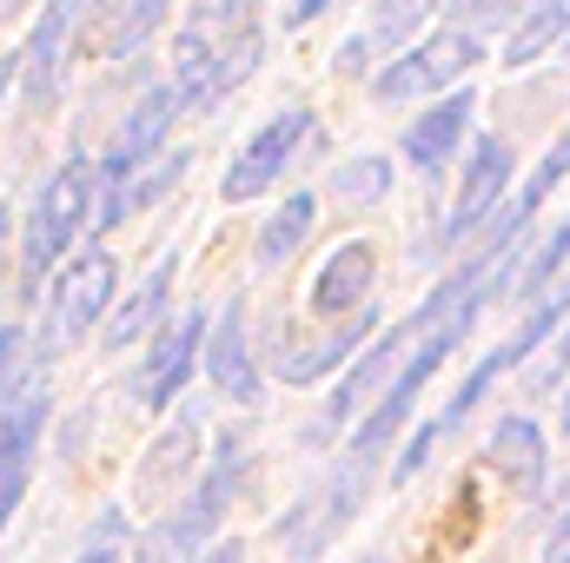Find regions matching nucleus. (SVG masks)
I'll return each instance as SVG.
<instances>
[{
    "mask_svg": "<svg viewBox=\"0 0 570 563\" xmlns=\"http://www.w3.org/2000/svg\"><path fill=\"white\" fill-rule=\"evenodd\" d=\"M365 477H372V464L365 457H345V471H332L298 511H285L279 524V544L292 551L298 563H312L345 524H352V511H358V497H365Z\"/></svg>",
    "mask_w": 570,
    "mask_h": 563,
    "instance_id": "7",
    "label": "nucleus"
},
{
    "mask_svg": "<svg viewBox=\"0 0 570 563\" xmlns=\"http://www.w3.org/2000/svg\"><path fill=\"white\" fill-rule=\"evenodd\" d=\"M511 172H518L511 140H478V146H471V166H464L458 199H451V219H444V253H451V246H464V239L498 213V199L511 192Z\"/></svg>",
    "mask_w": 570,
    "mask_h": 563,
    "instance_id": "10",
    "label": "nucleus"
},
{
    "mask_svg": "<svg viewBox=\"0 0 570 563\" xmlns=\"http://www.w3.org/2000/svg\"><path fill=\"white\" fill-rule=\"evenodd\" d=\"M544 544H570V511L558 517V524H551V537H544Z\"/></svg>",
    "mask_w": 570,
    "mask_h": 563,
    "instance_id": "30",
    "label": "nucleus"
},
{
    "mask_svg": "<svg viewBox=\"0 0 570 563\" xmlns=\"http://www.w3.org/2000/svg\"><path fill=\"white\" fill-rule=\"evenodd\" d=\"M312 113L305 107H285V113H273L253 140L233 152V166H226V179H219V192L233 199V206H246V199H259V192H273L285 179V166L305 152V140H312Z\"/></svg>",
    "mask_w": 570,
    "mask_h": 563,
    "instance_id": "6",
    "label": "nucleus"
},
{
    "mask_svg": "<svg viewBox=\"0 0 570 563\" xmlns=\"http://www.w3.org/2000/svg\"><path fill=\"white\" fill-rule=\"evenodd\" d=\"M246 471H253V451H246V437H219V451L206 457V471H199V484H193V497L186 504H173V511H159V524L140 537V563H193L213 537H219V524H226V511H233V497H239V484H246Z\"/></svg>",
    "mask_w": 570,
    "mask_h": 563,
    "instance_id": "2",
    "label": "nucleus"
},
{
    "mask_svg": "<svg viewBox=\"0 0 570 563\" xmlns=\"http://www.w3.org/2000/svg\"><path fill=\"white\" fill-rule=\"evenodd\" d=\"M73 20H80V7H73V0H47V7H40V20H33V33H27V47H20V93H27V107H33V113H47V107L60 100V73H67Z\"/></svg>",
    "mask_w": 570,
    "mask_h": 563,
    "instance_id": "13",
    "label": "nucleus"
},
{
    "mask_svg": "<svg viewBox=\"0 0 570 563\" xmlns=\"http://www.w3.org/2000/svg\"><path fill=\"white\" fill-rule=\"evenodd\" d=\"M478 60H484V33H478V27H444V33L419 40L412 53H399V60H385V67L372 73V100L392 107V100L444 93V87H458Z\"/></svg>",
    "mask_w": 570,
    "mask_h": 563,
    "instance_id": "5",
    "label": "nucleus"
},
{
    "mask_svg": "<svg viewBox=\"0 0 570 563\" xmlns=\"http://www.w3.org/2000/svg\"><path fill=\"white\" fill-rule=\"evenodd\" d=\"M558 332H564V338L551 345V365L538 372V392H544V385H558V378H570V312H564V325H558Z\"/></svg>",
    "mask_w": 570,
    "mask_h": 563,
    "instance_id": "27",
    "label": "nucleus"
},
{
    "mask_svg": "<svg viewBox=\"0 0 570 563\" xmlns=\"http://www.w3.org/2000/svg\"><path fill=\"white\" fill-rule=\"evenodd\" d=\"M173 273H179V259H159L140 285H134V298L127 305H114L107 318H100V332H107V352H127V345H140L146 332L166 318V298H173Z\"/></svg>",
    "mask_w": 570,
    "mask_h": 563,
    "instance_id": "18",
    "label": "nucleus"
},
{
    "mask_svg": "<svg viewBox=\"0 0 570 563\" xmlns=\"http://www.w3.org/2000/svg\"><path fill=\"white\" fill-rule=\"evenodd\" d=\"M312 219H318V199L312 192H285V206L259 226V266L273 273V266H285L298 246H305V233H312Z\"/></svg>",
    "mask_w": 570,
    "mask_h": 563,
    "instance_id": "21",
    "label": "nucleus"
},
{
    "mask_svg": "<svg viewBox=\"0 0 570 563\" xmlns=\"http://www.w3.org/2000/svg\"><path fill=\"white\" fill-rule=\"evenodd\" d=\"M332 192H338L345 206H372L379 192H392V166H385V159H352V166H338Z\"/></svg>",
    "mask_w": 570,
    "mask_h": 563,
    "instance_id": "25",
    "label": "nucleus"
},
{
    "mask_svg": "<svg viewBox=\"0 0 570 563\" xmlns=\"http://www.w3.org/2000/svg\"><path fill=\"white\" fill-rule=\"evenodd\" d=\"M564 431H570V392H564Z\"/></svg>",
    "mask_w": 570,
    "mask_h": 563,
    "instance_id": "32",
    "label": "nucleus"
},
{
    "mask_svg": "<svg viewBox=\"0 0 570 563\" xmlns=\"http://www.w3.org/2000/svg\"><path fill=\"white\" fill-rule=\"evenodd\" d=\"M372 279H379V246H372V239H345V246L318 266V279H312V312H318L325 325L352 318L358 305H372Z\"/></svg>",
    "mask_w": 570,
    "mask_h": 563,
    "instance_id": "14",
    "label": "nucleus"
},
{
    "mask_svg": "<svg viewBox=\"0 0 570 563\" xmlns=\"http://www.w3.org/2000/svg\"><path fill=\"white\" fill-rule=\"evenodd\" d=\"M0 253H7V206H0Z\"/></svg>",
    "mask_w": 570,
    "mask_h": 563,
    "instance_id": "31",
    "label": "nucleus"
},
{
    "mask_svg": "<svg viewBox=\"0 0 570 563\" xmlns=\"http://www.w3.org/2000/svg\"><path fill=\"white\" fill-rule=\"evenodd\" d=\"M199 345H206V318L199 312H179L159 325L153 352L140 358V405L146 412H166L186 398V378L199 372Z\"/></svg>",
    "mask_w": 570,
    "mask_h": 563,
    "instance_id": "11",
    "label": "nucleus"
},
{
    "mask_svg": "<svg viewBox=\"0 0 570 563\" xmlns=\"http://www.w3.org/2000/svg\"><path fill=\"white\" fill-rule=\"evenodd\" d=\"M259 67V0H193L173 40V100L213 107Z\"/></svg>",
    "mask_w": 570,
    "mask_h": 563,
    "instance_id": "1",
    "label": "nucleus"
},
{
    "mask_svg": "<svg viewBox=\"0 0 570 563\" xmlns=\"http://www.w3.org/2000/svg\"><path fill=\"white\" fill-rule=\"evenodd\" d=\"M120 537H127V511H107V517L94 524L87 551H80L73 563H120Z\"/></svg>",
    "mask_w": 570,
    "mask_h": 563,
    "instance_id": "26",
    "label": "nucleus"
},
{
    "mask_svg": "<svg viewBox=\"0 0 570 563\" xmlns=\"http://www.w3.org/2000/svg\"><path fill=\"white\" fill-rule=\"evenodd\" d=\"M199 365L213 372L219 398H233L239 412H259L266 405V378H259V358H253V332H246V298H233L213 318V332L199 345Z\"/></svg>",
    "mask_w": 570,
    "mask_h": 563,
    "instance_id": "9",
    "label": "nucleus"
},
{
    "mask_svg": "<svg viewBox=\"0 0 570 563\" xmlns=\"http://www.w3.org/2000/svg\"><path fill=\"white\" fill-rule=\"evenodd\" d=\"M438 7H444V0H379V7H372V20H365V33H358L352 47H338V73H365V60H372V53H392V47L419 40Z\"/></svg>",
    "mask_w": 570,
    "mask_h": 563,
    "instance_id": "16",
    "label": "nucleus"
},
{
    "mask_svg": "<svg viewBox=\"0 0 570 563\" xmlns=\"http://www.w3.org/2000/svg\"><path fill=\"white\" fill-rule=\"evenodd\" d=\"M564 33H570V0H524L504 60H511V67H531V60L551 53V40H564Z\"/></svg>",
    "mask_w": 570,
    "mask_h": 563,
    "instance_id": "20",
    "label": "nucleus"
},
{
    "mask_svg": "<svg viewBox=\"0 0 570 563\" xmlns=\"http://www.w3.org/2000/svg\"><path fill=\"white\" fill-rule=\"evenodd\" d=\"M358 563H379V557H358Z\"/></svg>",
    "mask_w": 570,
    "mask_h": 563,
    "instance_id": "33",
    "label": "nucleus"
},
{
    "mask_svg": "<svg viewBox=\"0 0 570 563\" xmlns=\"http://www.w3.org/2000/svg\"><path fill=\"white\" fill-rule=\"evenodd\" d=\"M94 226V166L73 152L67 166H53L47 172V186L33 192V213H27V239H20V285L33 292V285L47 279L67 253H73V239Z\"/></svg>",
    "mask_w": 570,
    "mask_h": 563,
    "instance_id": "3",
    "label": "nucleus"
},
{
    "mask_svg": "<svg viewBox=\"0 0 570 563\" xmlns=\"http://www.w3.org/2000/svg\"><path fill=\"white\" fill-rule=\"evenodd\" d=\"M193 563H246V544H239V537H233V544H206Z\"/></svg>",
    "mask_w": 570,
    "mask_h": 563,
    "instance_id": "28",
    "label": "nucleus"
},
{
    "mask_svg": "<svg viewBox=\"0 0 570 563\" xmlns=\"http://www.w3.org/2000/svg\"><path fill=\"white\" fill-rule=\"evenodd\" d=\"M325 7H338V0H292V13H285V20H292V27H305V20H312V13H325Z\"/></svg>",
    "mask_w": 570,
    "mask_h": 563,
    "instance_id": "29",
    "label": "nucleus"
},
{
    "mask_svg": "<svg viewBox=\"0 0 570 563\" xmlns=\"http://www.w3.org/2000/svg\"><path fill=\"white\" fill-rule=\"evenodd\" d=\"M464 127H471V93L458 87V93H444L431 113L412 120V134H405V159H412L419 172H438V166L464 146Z\"/></svg>",
    "mask_w": 570,
    "mask_h": 563,
    "instance_id": "19",
    "label": "nucleus"
},
{
    "mask_svg": "<svg viewBox=\"0 0 570 563\" xmlns=\"http://www.w3.org/2000/svg\"><path fill=\"white\" fill-rule=\"evenodd\" d=\"M491 471L518 491V497H544V484H551V444H544V431L531 418H504L491 431Z\"/></svg>",
    "mask_w": 570,
    "mask_h": 563,
    "instance_id": "15",
    "label": "nucleus"
},
{
    "mask_svg": "<svg viewBox=\"0 0 570 563\" xmlns=\"http://www.w3.org/2000/svg\"><path fill=\"white\" fill-rule=\"evenodd\" d=\"M159 20H166V0H127V7L107 20L100 47H107V53H140L146 40L159 33Z\"/></svg>",
    "mask_w": 570,
    "mask_h": 563,
    "instance_id": "24",
    "label": "nucleus"
},
{
    "mask_svg": "<svg viewBox=\"0 0 570 563\" xmlns=\"http://www.w3.org/2000/svg\"><path fill=\"white\" fill-rule=\"evenodd\" d=\"M114 285H120V266L107 246L94 253H73V266L53 279V298H47V338H40V358H60L73 352L107 312H114Z\"/></svg>",
    "mask_w": 570,
    "mask_h": 563,
    "instance_id": "4",
    "label": "nucleus"
},
{
    "mask_svg": "<svg viewBox=\"0 0 570 563\" xmlns=\"http://www.w3.org/2000/svg\"><path fill=\"white\" fill-rule=\"evenodd\" d=\"M40 431H47V385L20 392L13 405H0V531L20 511L27 484H33V457H40Z\"/></svg>",
    "mask_w": 570,
    "mask_h": 563,
    "instance_id": "12",
    "label": "nucleus"
},
{
    "mask_svg": "<svg viewBox=\"0 0 570 563\" xmlns=\"http://www.w3.org/2000/svg\"><path fill=\"white\" fill-rule=\"evenodd\" d=\"M379 332V312L372 305H358L352 318H338L325 338H298L292 325H279V338H273V378H285V385H318V378H332L338 365H352L358 358V345Z\"/></svg>",
    "mask_w": 570,
    "mask_h": 563,
    "instance_id": "8",
    "label": "nucleus"
},
{
    "mask_svg": "<svg viewBox=\"0 0 570 563\" xmlns=\"http://www.w3.org/2000/svg\"><path fill=\"white\" fill-rule=\"evenodd\" d=\"M564 266H570V213L558 219V233H551L544 246H531V259H524V273L511 279V292H518V298H544Z\"/></svg>",
    "mask_w": 570,
    "mask_h": 563,
    "instance_id": "23",
    "label": "nucleus"
},
{
    "mask_svg": "<svg viewBox=\"0 0 570 563\" xmlns=\"http://www.w3.org/2000/svg\"><path fill=\"white\" fill-rule=\"evenodd\" d=\"M40 338L27 332V325H0V405H13L20 392H33L40 385Z\"/></svg>",
    "mask_w": 570,
    "mask_h": 563,
    "instance_id": "22",
    "label": "nucleus"
},
{
    "mask_svg": "<svg viewBox=\"0 0 570 563\" xmlns=\"http://www.w3.org/2000/svg\"><path fill=\"white\" fill-rule=\"evenodd\" d=\"M564 179H570V127L558 134V146H551V152L538 159V172H531V179L518 186V199H511L504 213H491V219H484V246H511V239H524L531 213H538V206H544V199H551V192H558Z\"/></svg>",
    "mask_w": 570,
    "mask_h": 563,
    "instance_id": "17",
    "label": "nucleus"
}]
</instances>
